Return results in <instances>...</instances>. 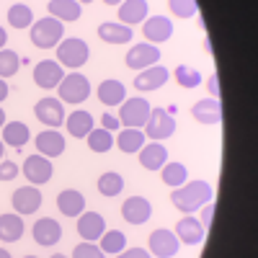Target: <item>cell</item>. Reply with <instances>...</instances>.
<instances>
[{
  "label": "cell",
  "instance_id": "6da1fadb",
  "mask_svg": "<svg viewBox=\"0 0 258 258\" xmlns=\"http://www.w3.org/2000/svg\"><path fill=\"white\" fill-rule=\"evenodd\" d=\"M212 199H214V188L207 181H186L183 186L170 191V204H173L178 212H183V214L199 212Z\"/></svg>",
  "mask_w": 258,
  "mask_h": 258
},
{
  "label": "cell",
  "instance_id": "7a4b0ae2",
  "mask_svg": "<svg viewBox=\"0 0 258 258\" xmlns=\"http://www.w3.org/2000/svg\"><path fill=\"white\" fill-rule=\"evenodd\" d=\"M29 31H31V44L39 47V49H54L64 39V24L52 18V16L39 18L36 24L29 26Z\"/></svg>",
  "mask_w": 258,
  "mask_h": 258
},
{
  "label": "cell",
  "instance_id": "3957f363",
  "mask_svg": "<svg viewBox=\"0 0 258 258\" xmlns=\"http://www.w3.org/2000/svg\"><path fill=\"white\" fill-rule=\"evenodd\" d=\"M54 49H57V62L62 64L64 70H73V73H75L78 68H83V64L88 62V57H91L88 44H85L83 39H78V36L62 39Z\"/></svg>",
  "mask_w": 258,
  "mask_h": 258
},
{
  "label": "cell",
  "instance_id": "277c9868",
  "mask_svg": "<svg viewBox=\"0 0 258 258\" xmlns=\"http://www.w3.org/2000/svg\"><path fill=\"white\" fill-rule=\"evenodd\" d=\"M57 93H59L62 103L78 106L83 101H88V96H91V80L85 78L83 73H78V70L75 73H64L62 83L57 85Z\"/></svg>",
  "mask_w": 258,
  "mask_h": 258
},
{
  "label": "cell",
  "instance_id": "5b68a950",
  "mask_svg": "<svg viewBox=\"0 0 258 258\" xmlns=\"http://www.w3.org/2000/svg\"><path fill=\"white\" fill-rule=\"evenodd\" d=\"M150 101L147 98H142V96H135V98H126L124 103H121V109H119V124L124 126V129H142L145 126V121H147V116H150Z\"/></svg>",
  "mask_w": 258,
  "mask_h": 258
},
{
  "label": "cell",
  "instance_id": "8992f818",
  "mask_svg": "<svg viewBox=\"0 0 258 258\" xmlns=\"http://www.w3.org/2000/svg\"><path fill=\"white\" fill-rule=\"evenodd\" d=\"M145 137H150L153 142H163L168 137H173L176 132V119L173 114H168L165 109H150V116L142 126Z\"/></svg>",
  "mask_w": 258,
  "mask_h": 258
},
{
  "label": "cell",
  "instance_id": "52a82bcc",
  "mask_svg": "<svg viewBox=\"0 0 258 258\" xmlns=\"http://www.w3.org/2000/svg\"><path fill=\"white\" fill-rule=\"evenodd\" d=\"M34 116L44 124V126H49V129H59V126L64 124V116H68V114H64V103H62L59 98L44 96V98L36 101Z\"/></svg>",
  "mask_w": 258,
  "mask_h": 258
},
{
  "label": "cell",
  "instance_id": "ba28073f",
  "mask_svg": "<svg viewBox=\"0 0 258 258\" xmlns=\"http://www.w3.org/2000/svg\"><path fill=\"white\" fill-rule=\"evenodd\" d=\"M21 173L26 176V181L31 186H44L52 181V173H54V168H52V160L44 158V155H29L24 160V165H21Z\"/></svg>",
  "mask_w": 258,
  "mask_h": 258
},
{
  "label": "cell",
  "instance_id": "9c48e42d",
  "mask_svg": "<svg viewBox=\"0 0 258 258\" xmlns=\"http://www.w3.org/2000/svg\"><path fill=\"white\" fill-rule=\"evenodd\" d=\"M178 238L173 230H165V227H158L150 232V240H147V250L150 255L155 258H173L178 253Z\"/></svg>",
  "mask_w": 258,
  "mask_h": 258
},
{
  "label": "cell",
  "instance_id": "30bf717a",
  "mask_svg": "<svg viewBox=\"0 0 258 258\" xmlns=\"http://www.w3.org/2000/svg\"><path fill=\"white\" fill-rule=\"evenodd\" d=\"M124 62H126V68H129V70H140V68L145 70V68H153V64L160 62V47L150 44V41H140V44L129 47Z\"/></svg>",
  "mask_w": 258,
  "mask_h": 258
},
{
  "label": "cell",
  "instance_id": "8fae6325",
  "mask_svg": "<svg viewBox=\"0 0 258 258\" xmlns=\"http://www.w3.org/2000/svg\"><path fill=\"white\" fill-rule=\"evenodd\" d=\"M62 78H64V68L57 59H41V62L34 64V83L41 91L57 88V85L62 83Z\"/></svg>",
  "mask_w": 258,
  "mask_h": 258
},
{
  "label": "cell",
  "instance_id": "7c38bea8",
  "mask_svg": "<svg viewBox=\"0 0 258 258\" xmlns=\"http://www.w3.org/2000/svg\"><path fill=\"white\" fill-rule=\"evenodd\" d=\"M41 202H44V197H41V191H39V186H21V188H16L13 191V197H11V204H13V212L16 214H36L39 212V207H41Z\"/></svg>",
  "mask_w": 258,
  "mask_h": 258
},
{
  "label": "cell",
  "instance_id": "4fadbf2b",
  "mask_svg": "<svg viewBox=\"0 0 258 258\" xmlns=\"http://www.w3.org/2000/svg\"><path fill=\"white\" fill-rule=\"evenodd\" d=\"M142 34L150 44H163V41L173 36V21L168 16H147L142 21Z\"/></svg>",
  "mask_w": 258,
  "mask_h": 258
},
{
  "label": "cell",
  "instance_id": "5bb4252c",
  "mask_svg": "<svg viewBox=\"0 0 258 258\" xmlns=\"http://www.w3.org/2000/svg\"><path fill=\"white\" fill-rule=\"evenodd\" d=\"M31 235H34V243L41 245V248H52L62 240V225L54 220V217H41L34 222L31 227Z\"/></svg>",
  "mask_w": 258,
  "mask_h": 258
},
{
  "label": "cell",
  "instance_id": "9a60e30c",
  "mask_svg": "<svg viewBox=\"0 0 258 258\" xmlns=\"http://www.w3.org/2000/svg\"><path fill=\"white\" fill-rule=\"evenodd\" d=\"M121 217L129 225H145L150 217H153V204L145 197H129L121 204Z\"/></svg>",
  "mask_w": 258,
  "mask_h": 258
},
{
  "label": "cell",
  "instance_id": "2e32d148",
  "mask_svg": "<svg viewBox=\"0 0 258 258\" xmlns=\"http://www.w3.org/2000/svg\"><path fill=\"white\" fill-rule=\"evenodd\" d=\"M176 238H178V243H183V245H199L204 238H207V230H204V225L194 217V214H183V217L178 220V225H176Z\"/></svg>",
  "mask_w": 258,
  "mask_h": 258
},
{
  "label": "cell",
  "instance_id": "e0dca14e",
  "mask_svg": "<svg viewBox=\"0 0 258 258\" xmlns=\"http://www.w3.org/2000/svg\"><path fill=\"white\" fill-rule=\"evenodd\" d=\"M34 145H36V153L49 158V160L59 158L64 153V147H68V142H64V137L57 132V129H44V132H39Z\"/></svg>",
  "mask_w": 258,
  "mask_h": 258
},
{
  "label": "cell",
  "instance_id": "ac0fdd59",
  "mask_svg": "<svg viewBox=\"0 0 258 258\" xmlns=\"http://www.w3.org/2000/svg\"><path fill=\"white\" fill-rule=\"evenodd\" d=\"M106 232V220L98 212H83L78 217V235L88 243H98V238Z\"/></svg>",
  "mask_w": 258,
  "mask_h": 258
},
{
  "label": "cell",
  "instance_id": "d6986e66",
  "mask_svg": "<svg viewBox=\"0 0 258 258\" xmlns=\"http://www.w3.org/2000/svg\"><path fill=\"white\" fill-rule=\"evenodd\" d=\"M168 78H170L168 68H163V64H153V68H145V70L137 73L135 88L137 91H158V88H163V85L168 83Z\"/></svg>",
  "mask_w": 258,
  "mask_h": 258
},
{
  "label": "cell",
  "instance_id": "ffe728a7",
  "mask_svg": "<svg viewBox=\"0 0 258 258\" xmlns=\"http://www.w3.org/2000/svg\"><path fill=\"white\" fill-rule=\"evenodd\" d=\"M191 116L197 119L199 124H207V126H214L222 121V103L217 98H202L194 103L191 109Z\"/></svg>",
  "mask_w": 258,
  "mask_h": 258
},
{
  "label": "cell",
  "instance_id": "44dd1931",
  "mask_svg": "<svg viewBox=\"0 0 258 258\" xmlns=\"http://www.w3.org/2000/svg\"><path fill=\"white\" fill-rule=\"evenodd\" d=\"M98 39L106 44H129L135 39V31L132 26H124L119 21H103L98 26Z\"/></svg>",
  "mask_w": 258,
  "mask_h": 258
},
{
  "label": "cell",
  "instance_id": "7402d4cb",
  "mask_svg": "<svg viewBox=\"0 0 258 258\" xmlns=\"http://www.w3.org/2000/svg\"><path fill=\"white\" fill-rule=\"evenodd\" d=\"M119 8V24L124 26H137L142 24V21L147 18L150 13V6H147V0H124Z\"/></svg>",
  "mask_w": 258,
  "mask_h": 258
},
{
  "label": "cell",
  "instance_id": "603a6c76",
  "mask_svg": "<svg viewBox=\"0 0 258 258\" xmlns=\"http://www.w3.org/2000/svg\"><path fill=\"white\" fill-rule=\"evenodd\" d=\"M64 126L68 132L75 137V140H85L91 135V129L96 126V119L91 111H83V109H75L70 116H64Z\"/></svg>",
  "mask_w": 258,
  "mask_h": 258
},
{
  "label": "cell",
  "instance_id": "cb8c5ba5",
  "mask_svg": "<svg viewBox=\"0 0 258 258\" xmlns=\"http://www.w3.org/2000/svg\"><path fill=\"white\" fill-rule=\"evenodd\" d=\"M57 209L64 217H80L85 212V197L78 188H64L57 194Z\"/></svg>",
  "mask_w": 258,
  "mask_h": 258
},
{
  "label": "cell",
  "instance_id": "d4e9b609",
  "mask_svg": "<svg viewBox=\"0 0 258 258\" xmlns=\"http://www.w3.org/2000/svg\"><path fill=\"white\" fill-rule=\"evenodd\" d=\"M168 163V150L163 142H145L140 150V165L145 170H160Z\"/></svg>",
  "mask_w": 258,
  "mask_h": 258
},
{
  "label": "cell",
  "instance_id": "484cf974",
  "mask_svg": "<svg viewBox=\"0 0 258 258\" xmlns=\"http://www.w3.org/2000/svg\"><path fill=\"white\" fill-rule=\"evenodd\" d=\"M24 217L16 212H6V214H0V240L3 243H18L21 238H24Z\"/></svg>",
  "mask_w": 258,
  "mask_h": 258
},
{
  "label": "cell",
  "instance_id": "4316f807",
  "mask_svg": "<svg viewBox=\"0 0 258 258\" xmlns=\"http://www.w3.org/2000/svg\"><path fill=\"white\" fill-rule=\"evenodd\" d=\"M98 101L103 103V106H121L124 101H126V88H124V83L121 80H114V78H109V80H103L101 85H98Z\"/></svg>",
  "mask_w": 258,
  "mask_h": 258
},
{
  "label": "cell",
  "instance_id": "83f0119b",
  "mask_svg": "<svg viewBox=\"0 0 258 258\" xmlns=\"http://www.w3.org/2000/svg\"><path fill=\"white\" fill-rule=\"evenodd\" d=\"M47 11L52 18L62 21V24H73V21H78L83 16V6L78 0H49Z\"/></svg>",
  "mask_w": 258,
  "mask_h": 258
},
{
  "label": "cell",
  "instance_id": "f1b7e54d",
  "mask_svg": "<svg viewBox=\"0 0 258 258\" xmlns=\"http://www.w3.org/2000/svg\"><path fill=\"white\" fill-rule=\"evenodd\" d=\"M29 140H31V129L24 121H6V126H3V145L21 150V147L29 145Z\"/></svg>",
  "mask_w": 258,
  "mask_h": 258
},
{
  "label": "cell",
  "instance_id": "f546056e",
  "mask_svg": "<svg viewBox=\"0 0 258 258\" xmlns=\"http://www.w3.org/2000/svg\"><path fill=\"white\" fill-rule=\"evenodd\" d=\"M145 140H147V137H145L142 129H121L119 137H116L114 142L119 145L121 153H126V155H135V153H140V150H142Z\"/></svg>",
  "mask_w": 258,
  "mask_h": 258
},
{
  "label": "cell",
  "instance_id": "4dcf8cb0",
  "mask_svg": "<svg viewBox=\"0 0 258 258\" xmlns=\"http://www.w3.org/2000/svg\"><path fill=\"white\" fill-rule=\"evenodd\" d=\"M160 178H163V183L168 186V188H178V186H183L186 181H188V168L183 165V163H165L163 168H160Z\"/></svg>",
  "mask_w": 258,
  "mask_h": 258
},
{
  "label": "cell",
  "instance_id": "1f68e13d",
  "mask_svg": "<svg viewBox=\"0 0 258 258\" xmlns=\"http://www.w3.org/2000/svg\"><path fill=\"white\" fill-rule=\"evenodd\" d=\"M121 191H124L121 173H116V170H106V173L98 176V194H101V197L111 199V197H119Z\"/></svg>",
  "mask_w": 258,
  "mask_h": 258
},
{
  "label": "cell",
  "instance_id": "d6a6232c",
  "mask_svg": "<svg viewBox=\"0 0 258 258\" xmlns=\"http://www.w3.org/2000/svg\"><path fill=\"white\" fill-rule=\"evenodd\" d=\"M85 142H88V147L93 150V153H109V150L114 147V132H109V129H103V126H93L91 129V135L85 137Z\"/></svg>",
  "mask_w": 258,
  "mask_h": 258
},
{
  "label": "cell",
  "instance_id": "836d02e7",
  "mask_svg": "<svg viewBox=\"0 0 258 258\" xmlns=\"http://www.w3.org/2000/svg\"><path fill=\"white\" fill-rule=\"evenodd\" d=\"M34 24V11L26 3H13L8 8V26L13 29H29Z\"/></svg>",
  "mask_w": 258,
  "mask_h": 258
},
{
  "label": "cell",
  "instance_id": "e575fe53",
  "mask_svg": "<svg viewBox=\"0 0 258 258\" xmlns=\"http://www.w3.org/2000/svg\"><path fill=\"white\" fill-rule=\"evenodd\" d=\"M98 248L103 250V253H121L124 248H126V235L121 232V230H109L106 227V232L98 238Z\"/></svg>",
  "mask_w": 258,
  "mask_h": 258
},
{
  "label": "cell",
  "instance_id": "d590c367",
  "mask_svg": "<svg viewBox=\"0 0 258 258\" xmlns=\"http://www.w3.org/2000/svg\"><path fill=\"white\" fill-rule=\"evenodd\" d=\"M173 78L178 80L181 88L191 91V88H199L202 85V73L197 68H191V64H178V68L173 70Z\"/></svg>",
  "mask_w": 258,
  "mask_h": 258
},
{
  "label": "cell",
  "instance_id": "8d00e7d4",
  "mask_svg": "<svg viewBox=\"0 0 258 258\" xmlns=\"http://www.w3.org/2000/svg\"><path fill=\"white\" fill-rule=\"evenodd\" d=\"M18 64H21V57L13 52V49H0V78H13L21 68H18Z\"/></svg>",
  "mask_w": 258,
  "mask_h": 258
},
{
  "label": "cell",
  "instance_id": "74e56055",
  "mask_svg": "<svg viewBox=\"0 0 258 258\" xmlns=\"http://www.w3.org/2000/svg\"><path fill=\"white\" fill-rule=\"evenodd\" d=\"M168 6H170V13L178 16V18H191L199 11L197 0H168Z\"/></svg>",
  "mask_w": 258,
  "mask_h": 258
},
{
  "label": "cell",
  "instance_id": "f35d334b",
  "mask_svg": "<svg viewBox=\"0 0 258 258\" xmlns=\"http://www.w3.org/2000/svg\"><path fill=\"white\" fill-rule=\"evenodd\" d=\"M70 258H106V253L98 248V243H88V240H83L73 248Z\"/></svg>",
  "mask_w": 258,
  "mask_h": 258
},
{
  "label": "cell",
  "instance_id": "ab89813d",
  "mask_svg": "<svg viewBox=\"0 0 258 258\" xmlns=\"http://www.w3.org/2000/svg\"><path fill=\"white\" fill-rule=\"evenodd\" d=\"M21 173V168L13 160H0V181H13Z\"/></svg>",
  "mask_w": 258,
  "mask_h": 258
},
{
  "label": "cell",
  "instance_id": "60d3db41",
  "mask_svg": "<svg viewBox=\"0 0 258 258\" xmlns=\"http://www.w3.org/2000/svg\"><path fill=\"white\" fill-rule=\"evenodd\" d=\"M116 258H153V255L145 248H124L121 253H116Z\"/></svg>",
  "mask_w": 258,
  "mask_h": 258
},
{
  "label": "cell",
  "instance_id": "b9f144b4",
  "mask_svg": "<svg viewBox=\"0 0 258 258\" xmlns=\"http://www.w3.org/2000/svg\"><path fill=\"white\" fill-rule=\"evenodd\" d=\"M101 126L103 129H109V132H114V129H121V124H119V119L114 116V114H101Z\"/></svg>",
  "mask_w": 258,
  "mask_h": 258
},
{
  "label": "cell",
  "instance_id": "7bdbcfd3",
  "mask_svg": "<svg viewBox=\"0 0 258 258\" xmlns=\"http://www.w3.org/2000/svg\"><path fill=\"white\" fill-rule=\"evenodd\" d=\"M212 217H214V204L209 202V204L202 207V225H204V230L212 227Z\"/></svg>",
  "mask_w": 258,
  "mask_h": 258
},
{
  "label": "cell",
  "instance_id": "ee69618b",
  "mask_svg": "<svg viewBox=\"0 0 258 258\" xmlns=\"http://www.w3.org/2000/svg\"><path fill=\"white\" fill-rule=\"evenodd\" d=\"M207 91H209V98H217L220 96V78L217 75H209V80H207Z\"/></svg>",
  "mask_w": 258,
  "mask_h": 258
},
{
  "label": "cell",
  "instance_id": "f6af8a7d",
  "mask_svg": "<svg viewBox=\"0 0 258 258\" xmlns=\"http://www.w3.org/2000/svg\"><path fill=\"white\" fill-rule=\"evenodd\" d=\"M8 93H11V88H8V83L0 78V103H3L6 98H8Z\"/></svg>",
  "mask_w": 258,
  "mask_h": 258
},
{
  "label": "cell",
  "instance_id": "bcb514c9",
  "mask_svg": "<svg viewBox=\"0 0 258 258\" xmlns=\"http://www.w3.org/2000/svg\"><path fill=\"white\" fill-rule=\"evenodd\" d=\"M6 44H8V31L0 26V49H6Z\"/></svg>",
  "mask_w": 258,
  "mask_h": 258
},
{
  "label": "cell",
  "instance_id": "7dc6e473",
  "mask_svg": "<svg viewBox=\"0 0 258 258\" xmlns=\"http://www.w3.org/2000/svg\"><path fill=\"white\" fill-rule=\"evenodd\" d=\"M6 126V109H0V129Z\"/></svg>",
  "mask_w": 258,
  "mask_h": 258
},
{
  "label": "cell",
  "instance_id": "c3c4849f",
  "mask_svg": "<svg viewBox=\"0 0 258 258\" xmlns=\"http://www.w3.org/2000/svg\"><path fill=\"white\" fill-rule=\"evenodd\" d=\"M103 3H106V6H121L124 0H103Z\"/></svg>",
  "mask_w": 258,
  "mask_h": 258
},
{
  "label": "cell",
  "instance_id": "681fc988",
  "mask_svg": "<svg viewBox=\"0 0 258 258\" xmlns=\"http://www.w3.org/2000/svg\"><path fill=\"white\" fill-rule=\"evenodd\" d=\"M0 258H13V255H11V253H8L6 248H0Z\"/></svg>",
  "mask_w": 258,
  "mask_h": 258
},
{
  "label": "cell",
  "instance_id": "f907efd6",
  "mask_svg": "<svg viewBox=\"0 0 258 258\" xmlns=\"http://www.w3.org/2000/svg\"><path fill=\"white\" fill-rule=\"evenodd\" d=\"M3 155H6V145H3V140H0V160H3Z\"/></svg>",
  "mask_w": 258,
  "mask_h": 258
},
{
  "label": "cell",
  "instance_id": "816d5d0a",
  "mask_svg": "<svg viewBox=\"0 0 258 258\" xmlns=\"http://www.w3.org/2000/svg\"><path fill=\"white\" fill-rule=\"evenodd\" d=\"M49 258H70V255H62V253H52Z\"/></svg>",
  "mask_w": 258,
  "mask_h": 258
},
{
  "label": "cell",
  "instance_id": "f5cc1de1",
  "mask_svg": "<svg viewBox=\"0 0 258 258\" xmlns=\"http://www.w3.org/2000/svg\"><path fill=\"white\" fill-rule=\"evenodd\" d=\"M78 3H80V6H85V3H93V0H78Z\"/></svg>",
  "mask_w": 258,
  "mask_h": 258
},
{
  "label": "cell",
  "instance_id": "db71d44e",
  "mask_svg": "<svg viewBox=\"0 0 258 258\" xmlns=\"http://www.w3.org/2000/svg\"><path fill=\"white\" fill-rule=\"evenodd\" d=\"M24 258H36V255H24Z\"/></svg>",
  "mask_w": 258,
  "mask_h": 258
}]
</instances>
